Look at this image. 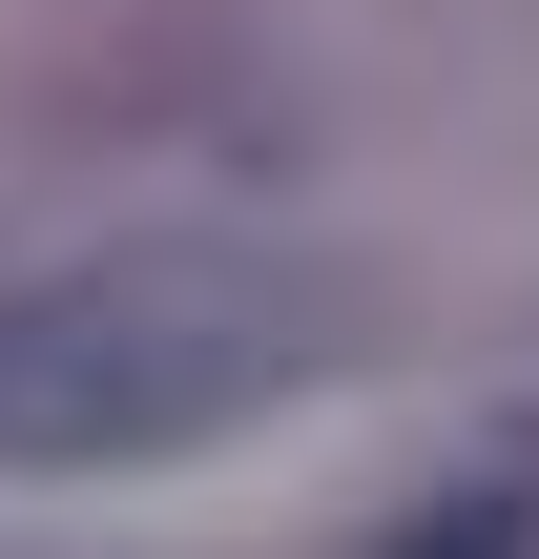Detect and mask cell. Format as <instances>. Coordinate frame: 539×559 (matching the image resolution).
Segmentation results:
<instances>
[{
  "mask_svg": "<svg viewBox=\"0 0 539 559\" xmlns=\"http://www.w3.org/2000/svg\"><path fill=\"white\" fill-rule=\"evenodd\" d=\"M312 373L291 290L229 270V249H104V270H42L0 290V477H125V456H187L229 415H270Z\"/></svg>",
  "mask_w": 539,
  "mask_h": 559,
  "instance_id": "obj_1",
  "label": "cell"
},
{
  "mask_svg": "<svg viewBox=\"0 0 539 559\" xmlns=\"http://www.w3.org/2000/svg\"><path fill=\"white\" fill-rule=\"evenodd\" d=\"M395 559H539V498H457V519H415Z\"/></svg>",
  "mask_w": 539,
  "mask_h": 559,
  "instance_id": "obj_2",
  "label": "cell"
}]
</instances>
